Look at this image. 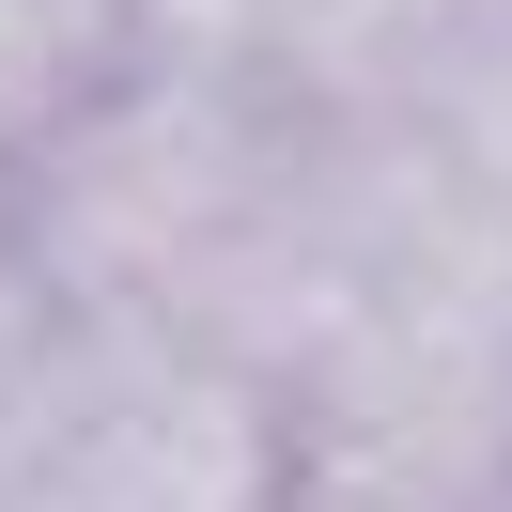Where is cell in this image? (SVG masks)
<instances>
[{
    "instance_id": "obj_5",
    "label": "cell",
    "mask_w": 512,
    "mask_h": 512,
    "mask_svg": "<svg viewBox=\"0 0 512 512\" xmlns=\"http://www.w3.org/2000/svg\"><path fill=\"white\" fill-rule=\"evenodd\" d=\"M435 156L466 171V202H481V218L512 233V32H497V47L466 63V94H450V140H435Z\"/></svg>"
},
{
    "instance_id": "obj_7",
    "label": "cell",
    "mask_w": 512,
    "mask_h": 512,
    "mask_svg": "<svg viewBox=\"0 0 512 512\" xmlns=\"http://www.w3.org/2000/svg\"><path fill=\"white\" fill-rule=\"evenodd\" d=\"M47 357V280H32V233H16V202H0V404H16V373Z\"/></svg>"
},
{
    "instance_id": "obj_1",
    "label": "cell",
    "mask_w": 512,
    "mask_h": 512,
    "mask_svg": "<svg viewBox=\"0 0 512 512\" xmlns=\"http://www.w3.org/2000/svg\"><path fill=\"white\" fill-rule=\"evenodd\" d=\"M264 187H280V156H264L249 94L218 63H187V78H109L94 109H63L16 187V233H32L47 311L171 326L202 295V264L264 218Z\"/></svg>"
},
{
    "instance_id": "obj_2",
    "label": "cell",
    "mask_w": 512,
    "mask_h": 512,
    "mask_svg": "<svg viewBox=\"0 0 512 512\" xmlns=\"http://www.w3.org/2000/svg\"><path fill=\"white\" fill-rule=\"evenodd\" d=\"M0 512H280V388L171 326H78L0 404Z\"/></svg>"
},
{
    "instance_id": "obj_6",
    "label": "cell",
    "mask_w": 512,
    "mask_h": 512,
    "mask_svg": "<svg viewBox=\"0 0 512 512\" xmlns=\"http://www.w3.org/2000/svg\"><path fill=\"white\" fill-rule=\"evenodd\" d=\"M326 0H125V32H171L202 63H249V47H295Z\"/></svg>"
},
{
    "instance_id": "obj_8",
    "label": "cell",
    "mask_w": 512,
    "mask_h": 512,
    "mask_svg": "<svg viewBox=\"0 0 512 512\" xmlns=\"http://www.w3.org/2000/svg\"><path fill=\"white\" fill-rule=\"evenodd\" d=\"M326 16H466V0H326ZM311 16V32H326Z\"/></svg>"
},
{
    "instance_id": "obj_4",
    "label": "cell",
    "mask_w": 512,
    "mask_h": 512,
    "mask_svg": "<svg viewBox=\"0 0 512 512\" xmlns=\"http://www.w3.org/2000/svg\"><path fill=\"white\" fill-rule=\"evenodd\" d=\"M125 0H0V140H47L63 109L109 94Z\"/></svg>"
},
{
    "instance_id": "obj_3",
    "label": "cell",
    "mask_w": 512,
    "mask_h": 512,
    "mask_svg": "<svg viewBox=\"0 0 512 512\" xmlns=\"http://www.w3.org/2000/svg\"><path fill=\"white\" fill-rule=\"evenodd\" d=\"M280 512H512L497 326H342L326 357H295Z\"/></svg>"
}]
</instances>
